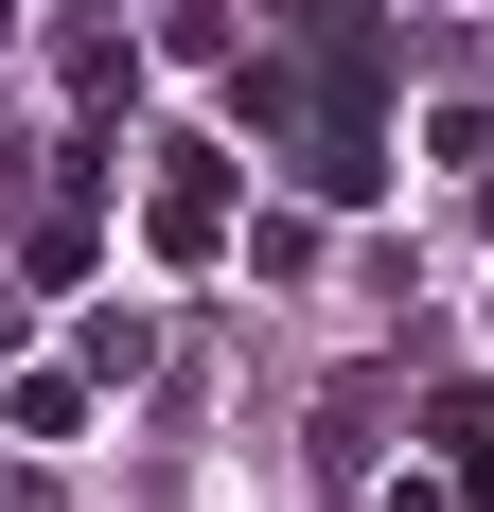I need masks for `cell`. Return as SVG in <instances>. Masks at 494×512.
Returning <instances> with one entry per match:
<instances>
[{"mask_svg": "<svg viewBox=\"0 0 494 512\" xmlns=\"http://www.w3.org/2000/svg\"><path fill=\"white\" fill-rule=\"evenodd\" d=\"M142 159H159V177H142V248H159V265H212V248H230V212H247V195H230V142L177 124V142H142Z\"/></svg>", "mask_w": 494, "mask_h": 512, "instance_id": "6da1fadb", "label": "cell"}, {"mask_svg": "<svg viewBox=\"0 0 494 512\" xmlns=\"http://www.w3.org/2000/svg\"><path fill=\"white\" fill-rule=\"evenodd\" d=\"M283 53H318L336 89H389V0H300V36Z\"/></svg>", "mask_w": 494, "mask_h": 512, "instance_id": "7a4b0ae2", "label": "cell"}, {"mask_svg": "<svg viewBox=\"0 0 494 512\" xmlns=\"http://www.w3.org/2000/svg\"><path fill=\"white\" fill-rule=\"evenodd\" d=\"M424 442H442L459 495H494V389H424Z\"/></svg>", "mask_w": 494, "mask_h": 512, "instance_id": "3957f363", "label": "cell"}, {"mask_svg": "<svg viewBox=\"0 0 494 512\" xmlns=\"http://www.w3.org/2000/svg\"><path fill=\"white\" fill-rule=\"evenodd\" d=\"M71 424H89L71 371H18V389H0V442H71Z\"/></svg>", "mask_w": 494, "mask_h": 512, "instance_id": "277c9868", "label": "cell"}, {"mask_svg": "<svg viewBox=\"0 0 494 512\" xmlns=\"http://www.w3.org/2000/svg\"><path fill=\"white\" fill-rule=\"evenodd\" d=\"M18 354H36V301H18V283H0V371H18Z\"/></svg>", "mask_w": 494, "mask_h": 512, "instance_id": "5b68a950", "label": "cell"}]
</instances>
